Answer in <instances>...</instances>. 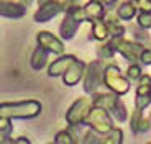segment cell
Wrapping results in <instances>:
<instances>
[{
	"mask_svg": "<svg viewBox=\"0 0 151 144\" xmlns=\"http://www.w3.org/2000/svg\"><path fill=\"white\" fill-rule=\"evenodd\" d=\"M130 126H132V131L135 134H143L151 129V120L145 116L141 110H135L130 116Z\"/></svg>",
	"mask_w": 151,
	"mask_h": 144,
	"instance_id": "13",
	"label": "cell"
},
{
	"mask_svg": "<svg viewBox=\"0 0 151 144\" xmlns=\"http://www.w3.org/2000/svg\"><path fill=\"white\" fill-rule=\"evenodd\" d=\"M132 4L145 13H151V0H132Z\"/></svg>",
	"mask_w": 151,
	"mask_h": 144,
	"instance_id": "26",
	"label": "cell"
},
{
	"mask_svg": "<svg viewBox=\"0 0 151 144\" xmlns=\"http://www.w3.org/2000/svg\"><path fill=\"white\" fill-rule=\"evenodd\" d=\"M92 108V100L87 98V97H81L77 98L71 106H69L68 113H66V121L69 126H74V128H81L84 126V120H86L89 110Z\"/></svg>",
	"mask_w": 151,
	"mask_h": 144,
	"instance_id": "6",
	"label": "cell"
},
{
	"mask_svg": "<svg viewBox=\"0 0 151 144\" xmlns=\"http://www.w3.org/2000/svg\"><path fill=\"white\" fill-rule=\"evenodd\" d=\"M79 128H74V126H68L66 129L59 131V133L54 136V144H79L81 136L77 133Z\"/></svg>",
	"mask_w": 151,
	"mask_h": 144,
	"instance_id": "14",
	"label": "cell"
},
{
	"mask_svg": "<svg viewBox=\"0 0 151 144\" xmlns=\"http://www.w3.org/2000/svg\"><path fill=\"white\" fill-rule=\"evenodd\" d=\"M49 144H54V143H49Z\"/></svg>",
	"mask_w": 151,
	"mask_h": 144,
	"instance_id": "35",
	"label": "cell"
},
{
	"mask_svg": "<svg viewBox=\"0 0 151 144\" xmlns=\"http://www.w3.org/2000/svg\"><path fill=\"white\" fill-rule=\"evenodd\" d=\"M100 141H102V136H100V134H97L95 131H92V129H87L86 133L81 136L79 144H100Z\"/></svg>",
	"mask_w": 151,
	"mask_h": 144,
	"instance_id": "22",
	"label": "cell"
},
{
	"mask_svg": "<svg viewBox=\"0 0 151 144\" xmlns=\"http://www.w3.org/2000/svg\"><path fill=\"white\" fill-rule=\"evenodd\" d=\"M12 131H13L12 120L0 116V141L5 139V138H10V136H12Z\"/></svg>",
	"mask_w": 151,
	"mask_h": 144,
	"instance_id": "24",
	"label": "cell"
},
{
	"mask_svg": "<svg viewBox=\"0 0 151 144\" xmlns=\"http://www.w3.org/2000/svg\"><path fill=\"white\" fill-rule=\"evenodd\" d=\"M27 13V7L18 2H8V0H2L0 2V16L5 18H22Z\"/></svg>",
	"mask_w": 151,
	"mask_h": 144,
	"instance_id": "12",
	"label": "cell"
},
{
	"mask_svg": "<svg viewBox=\"0 0 151 144\" xmlns=\"http://www.w3.org/2000/svg\"><path fill=\"white\" fill-rule=\"evenodd\" d=\"M77 30H79V23H76L69 15H66L64 20H63V21H61V25H59L61 41H63V39H66V41L72 39L76 36V33H77Z\"/></svg>",
	"mask_w": 151,
	"mask_h": 144,
	"instance_id": "15",
	"label": "cell"
},
{
	"mask_svg": "<svg viewBox=\"0 0 151 144\" xmlns=\"http://www.w3.org/2000/svg\"><path fill=\"white\" fill-rule=\"evenodd\" d=\"M122 143H123V131L117 126L109 134H105L100 141V144H122Z\"/></svg>",
	"mask_w": 151,
	"mask_h": 144,
	"instance_id": "20",
	"label": "cell"
},
{
	"mask_svg": "<svg viewBox=\"0 0 151 144\" xmlns=\"http://www.w3.org/2000/svg\"><path fill=\"white\" fill-rule=\"evenodd\" d=\"M84 126H89V129L95 131L100 136H105L112 131L115 126H113V118L107 113L104 108L100 106H94L89 110L86 120H84Z\"/></svg>",
	"mask_w": 151,
	"mask_h": 144,
	"instance_id": "3",
	"label": "cell"
},
{
	"mask_svg": "<svg viewBox=\"0 0 151 144\" xmlns=\"http://www.w3.org/2000/svg\"><path fill=\"white\" fill-rule=\"evenodd\" d=\"M0 2H2V0H0Z\"/></svg>",
	"mask_w": 151,
	"mask_h": 144,
	"instance_id": "38",
	"label": "cell"
},
{
	"mask_svg": "<svg viewBox=\"0 0 151 144\" xmlns=\"http://www.w3.org/2000/svg\"><path fill=\"white\" fill-rule=\"evenodd\" d=\"M104 85H105L112 93L118 95V97L128 93V90H130L128 79L122 74L120 69L115 64H109V66L104 67Z\"/></svg>",
	"mask_w": 151,
	"mask_h": 144,
	"instance_id": "4",
	"label": "cell"
},
{
	"mask_svg": "<svg viewBox=\"0 0 151 144\" xmlns=\"http://www.w3.org/2000/svg\"><path fill=\"white\" fill-rule=\"evenodd\" d=\"M0 144H2V141H0Z\"/></svg>",
	"mask_w": 151,
	"mask_h": 144,
	"instance_id": "37",
	"label": "cell"
},
{
	"mask_svg": "<svg viewBox=\"0 0 151 144\" xmlns=\"http://www.w3.org/2000/svg\"><path fill=\"white\" fill-rule=\"evenodd\" d=\"M92 105L94 106H100L113 120H117L118 123H125L128 120V110L125 103L120 100V97L112 92H107V93H102V92H95L92 93Z\"/></svg>",
	"mask_w": 151,
	"mask_h": 144,
	"instance_id": "2",
	"label": "cell"
},
{
	"mask_svg": "<svg viewBox=\"0 0 151 144\" xmlns=\"http://www.w3.org/2000/svg\"><path fill=\"white\" fill-rule=\"evenodd\" d=\"M84 72H86V64H84L82 61H77V59H76V61L68 67V71L63 74V82H64L66 85H69V87H74V85H77V83L82 80Z\"/></svg>",
	"mask_w": 151,
	"mask_h": 144,
	"instance_id": "10",
	"label": "cell"
},
{
	"mask_svg": "<svg viewBox=\"0 0 151 144\" xmlns=\"http://www.w3.org/2000/svg\"><path fill=\"white\" fill-rule=\"evenodd\" d=\"M84 11H86L87 21H94V20H102V16L105 15V8L104 5L99 2V0H91L87 2L86 7H82Z\"/></svg>",
	"mask_w": 151,
	"mask_h": 144,
	"instance_id": "16",
	"label": "cell"
},
{
	"mask_svg": "<svg viewBox=\"0 0 151 144\" xmlns=\"http://www.w3.org/2000/svg\"><path fill=\"white\" fill-rule=\"evenodd\" d=\"M84 92L89 95L99 92V88L104 85V64L100 61H92L89 66H86V72L82 77Z\"/></svg>",
	"mask_w": 151,
	"mask_h": 144,
	"instance_id": "5",
	"label": "cell"
},
{
	"mask_svg": "<svg viewBox=\"0 0 151 144\" xmlns=\"http://www.w3.org/2000/svg\"><path fill=\"white\" fill-rule=\"evenodd\" d=\"M148 118H150V120H151V111H150V116H148Z\"/></svg>",
	"mask_w": 151,
	"mask_h": 144,
	"instance_id": "33",
	"label": "cell"
},
{
	"mask_svg": "<svg viewBox=\"0 0 151 144\" xmlns=\"http://www.w3.org/2000/svg\"><path fill=\"white\" fill-rule=\"evenodd\" d=\"M92 36L97 41H105L109 38V26L104 20H94L92 21Z\"/></svg>",
	"mask_w": 151,
	"mask_h": 144,
	"instance_id": "18",
	"label": "cell"
},
{
	"mask_svg": "<svg viewBox=\"0 0 151 144\" xmlns=\"http://www.w3.org/2000/svg\"><path fill=\"white\" fill-rule=\"evenodd\" d=\"M61 11H63V4L59 0H49V2L40 5V8L35 11L33 20L36 23H46L49 20H53L54 16H58Z\"/></svg>",
	"mask_w": 151,
	"mask_h": 144,
	"instance_id": "8",
	"label": "cell"
},
{
	"mask_svg": "<svg viewBox=\"0 0 151 144\" xmlns=\"http://www.w3.org/2000/svg\"><path fill=\"white\" fill-rule=\"evenodd\" d=\"M143 76V71H141V66L140 64H130L128 69H127V79H128V82H138V79Z\"/></svg>",
	"mask_w": 151,
	"mask_h": 144,
	"instance_id": "23",
	"label": "cell"
},
{
	"mask_svg": "<svg viewBox=\"0 0 151 144\" xmlns=\"http://www.w3.org/2000/svg\"><path fill=\"white\" fill-rule=\"evenodd\" d=\"M150 102H151V92H150Z\"/></svg>",
	"mask_w": 151,
	"mask_h": 144,
	"instance_id": "34",
	"label": "cell"
},
{
	"mask_svg": "<svg viewBox=\"0 0 151 144\" xmlns=\"http://www.w3.org/2000/svg\"><path fill=\"white\" fill-rule=\"evenodd\" d=\"M45 2H49V0H38V4H40V5H43Z\"/></svg>",
	"mask_w": 151,
	"mask_h": 144,
	"instance_id": "32",
	"label": "cell"
},
{
	"mask_svg": "<svg viewBox=\"0 0 151 144\" xmlns=\"http://www.w3.org/2000/svg\"><path fill=\"white\" fill-rule=\"evenodd\" d=\"M115 53H117V49H115V46H113L112 41H107L105 44L97 48V54H99L100 59H110Z\"/></svg>",
	"mask_w": 151,
	"mask_h": 144,
	"instance_id": "21",
	"label": "cell"
},
{
	"mask_svg": "<svg viewBox=\"0 0 151 144\" xmlns=\"http://www.w3.org/2000/svg\"><path fill=\"white\" fill-rule=\"evenodd\" d=\"M15 144H31V141L25 136H18V138H15Z\"/></svg>",
	"mask_w": 151,
	"mask_h": 144,
	"instance_id": "29",
	"label": "cell"
},
{
	"mask_svg": "<svg viewBox=\"0 0 151 144\" xmlns=\"http://www.w3.org/2000/svg\"><path fill=\"white\" fill-rule=\"evenodd\" d=\"M2 144H15V138H5V139H2Z\"/></svg>",
	"mask_w": 151,
	"mask_h": 144,
	"instance_id": "30",
	"label": "cell"
},
{
	"mask_svg": "<svg viewBox=\"0 0 151 144\" xmlns=\"http://www.w3.org/2000/svg\"><path fill=\"white\" fill-rule=\"evenodd\" d=\"M135 15H136V8L132 2H123V4H120V7L117 8V18L118 20L128 21V20H132Z\"/></svg>",
	"mask_w": 151,
	"mask_h": 144,
	"instance_id": "19",
	"label": "cell"
},
{
	"mask_svg": "<svg viewBox=\"0 0 151 144\" xmlns=\"http://www.w3.org/2000/svg\"><path fill=\"white\" fill-rule=\"evenodd\" d=\"M99 2H100V4H107V5H110V4H113V2H117V0H99Z\"/></svg>",
	"mask_w": 151,
	"mask_h": 144,
	"instance_id": "31",
	"label": "cell"
},
{
	"mask_svg": "<svg viewBox=\"0 0 151 144\" xmlns=\"http://www.w3.org/2000/svg\"><path fill=\"white\" fill-rule=\"evenodd\" d=\"M143 49H145L143 44H140V43H136V41L125 39V38H122L120 43L117 44V51L127 59V61L132 62V64H135L136 61H140V56H141V53H143Z\"/></svg>",
	"mask_w": 151,
	"mask_h": 144,
	"instance_id": "9",
	"label": "cell"
},
{
	"mask_svg": "<svg viewBox=\"0 0 151 144\" xmlns=\"http://www.w3.org/2000/svg\"><path fill=\"white\" fill-rule=\"evenodd\" d=\"M150 97H135V110L143 111L148 105H150Z\"/></svg>",
	"mask_w": 151,
	"mask_h": 144,
	"instance_id": "27",
	"label": "cell"
},
{
	"mask_svg": "<svg viewBox=\"0 0 151 144\" xmlns=\"http://www.w3.org/2000/svg\"><path fill=\"white\" fill-rule=\"evenodd\" d=\"M30 66L35 69V71H41L48 66V53H46L43 48H35V51L31 53L30 57Z\"/></svg>",
	"mask_w": 151,
	"mask_h": 144,
	"instance_id": "17",
	"label": "cell"
},
{
	"mask_svg": "<svg viewBox=\"0 0 151 144\" xmlns=\"http://www.w3.org/2000/svg\"><path fill=\"white\" fill-rule=\"evenodd\" d=\"M76 59H77V57L72 56V54H63V56L56 57V61H53L51 64L48 66V76L49 77L63 76V74L68 71V67L76 61Z\"/></svg>",
	"mask_w": 151,
	"mask_h": 144,
	"instance_id": "11",
	"label": "cell"
},
{
	"mask_svg": "<svg viewBox=\"0 0 151 144\" xmlns=\"http://www.w3.org/2000/svg\"><path fill=\"white\" fill-rule=\"evenodd\" d=\"M136 21H138V26L143 28V30L151 28V13H145V11H141L140 15H138V18H136Z\"/></svg>",
	"mask_w": 151,
	"mask_h": 144,
	"instance_id": "25",
	"label": "cell"
},
{
	"mask_svg": "<svg viewBox=\"0 0 151 144\" xmlns=\"http://www.w3.org/2000/svg\"><path fill=\"white\" fill-rule=\"evenodd\" d=\"M36 41H38V46L43 48L48 54L51 53V54H56V56L64 54V44H63L61 38H58L51 31H40L36 36Z\"/></svg>",
	"mask_w": 151,
	"mask_h": 144,
	"instance_id": "7",
	"label": "cell"
},
{
	"mask_svg": "<svg viewBox=\"0 0 151 144\" xmlns=\"http://www.w3.org/2000/svg\"><path fill=\"white\" fill-rule=\"evenodd\" d=\"M140 61L143 62L145 66H150L151 64V46L143 49V53H141V56H140Z\"/></svg>",
	"mask_w": 151,
	"mask_h": 144,
	"instance_id": "28",
	"label": "cell"
},
{
	"mask_svg": "<svg viewBox=\"0 0 151 144\" xmlns=\"http://www.w3.org/2000/svg\"><path fill=\"white\" fill-rule=\"evenodd\" d=\"M146 144H151V143H146Z\"/></svg>",
	"mask_w": 151,
	"mask_h": 144,
	"instance_id": "36",
	"label": "cell"
},
{
	"mask_svg": "<svg viewBox=\"0 0 151 144\" xmlns=\"http://www.w3.org/2000/svg\"><path fill=\"white\" fill-rule=\"evenodd\" d=\"M41 113V103L38 100H20V102L0 103V116L8 120H31Z\"/></svg>",
	"mask_w": 151,
	"mask_h": 144,
	"instance_id": "1",
	"label": "cell"
}]
</instances>
